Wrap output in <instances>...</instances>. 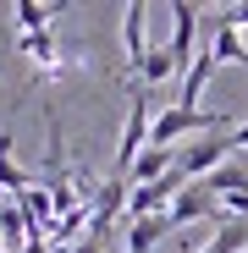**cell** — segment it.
Segmentation results:
<instances>
[{
    "instance_id": "7a4b0ae2",
    "label": "cell",
    "mask_w": 248,
    "mask_h": 253,
    "mask_svg": "<svg viewBox=\"0 0 248 253\" xmlns=\"http://www.w3.org/2000/svg\"><path fill=\"white\" fill-rule=\"evenodd\" d=\"M149 132H154V110H149V88H133L127 121H121V138H116V171H110V176H121V182L133 176L138 154L149 149Z\"/></svg>"
},
{
    "instance_id": "9c48e42d",
    "label": "cell",
    "mask_w": 248,
    "mask_h": 253,
    "mask_svg": "<svg viewBox=\"0 0 248 253\" xmlns=\"http://www.w3.org/2000/svg\"><path fill=\"white\" fill-rule=\"evenodd\" d=\"M165 237H171V215H144L127 226V253H154Z\"/></svg>"
},
{
    "instance_id": "9a60e30c",
    "label": "cell",
    "mask_w": 248,
    "mask_h": 253,
    "mask_svg": "<svg viewBox=\"0 0 248 253\" xmlns=\"http://www.w3.org/2000/svg\"><path fill=\"white\" fill-rule=\"evenodd\" d=\"M17 253H55V248H50L45 237H33V242H28V248H17Z\"/></svg>"
},
{
    "instance_id": "8992f818",
    "label": "cell",
    "mask_w": 248,
    "mask_h": 253,
    "mask_svg": "<svg viewBox=\"0 0 248 253\" xmlns=\"http://www.w3.org/2000/svg\"><path fill=\"white\" fill-rule=\"evenodd\" d=\"M165 17H171V44H165V50H171L177 66L188 72L193 66V39H198V6H182V0H177Z\"/></svg>"
},
{
    "instance_id": "52a82bcc",
    "label": "cell",
    "mask_w": 248,
    "mask_h": 253,
    "mask_svg": "<svg viewBox=\"0 0 248 253\" xmlns=\"http://www.w3.org/2000/svg\"><path fill=\"white\" fill-rule=\"evenodd\" d=\"M171 171H177V149H154V143H149V149L138 154V165H133L127 187H154L160 176H171Z\"/></svg>"
},
{
    "instance_id": "277c9868",
    "label": "cell",
    "mask_w": 248,
    "mask_h": 253,
    "mask_svg": "<svg viewBox=\"0 0 248 253\" xmlns=\"http://www.w3.org/2000/svg\"><path fill=\"white\" fill-rule=\"evenodd\" d=\"M165 215H171V231H182V226H198V220H215L221 215V198L204 187V182H193V187L177 193V204L165 209Z\"/></svg>"
},
{
    "instance_id": "4fadbf2b",
    "label": "cell",
    "mask_w": 248,
    "mask_h": 253,
    "mask_svg": "<svg viewBox=\"0 0 248 253\" xmlns=\"http://www.w3.org/2000/svg\"><path fill=\"white\" fill-rule=\"evenodd\" d=\"M221 22H226V28H237V33H248V6H226V11H221Z\"/></svg>"
},
{
    "instance_id": "3957f363",
    "label": "cell",
    "mask_w": 248,
    "mask_h": 253,
    "mask_svg": "<svg viewBox=\"0 0 248 253\" xmlns=\"http://www.w3.org/2000/svg\"><path fill=\"white\" fill-rule=\"evenodd\" d=\"M226 160H232V132H210V138H198L193 149L177 154V171L188 182H204V176H215Z\"/></svg>"
},
{
    "instance_id": "30bf717a",
    "label": "cell",
    "mask_w": 248,
    "mask_h": 253,
    "mask_svg": "<svg viewBox=\"0 0 248 253\" xmlns=\"http://www.w3.org/2000/svg\"><path fill=\"white\" fill-rule=\"evenodd\" d=\"M66 6H39V0H17L11 17H17V33H55V17Z\"/></svg>"
},
{
    "instance_id": "7c38bea8",
    "label": "cell",
    "mask_w": 248,
    "mask_h": 253,
    "mask_svg": "<svg viewBox=\"0 0 248 253\" xmlns=\"http://www.w3.org/2000/svg\"><path fill=\"white\" fill-rule=\"evenodd\" d=\"M210 55L215 61H226V66H248V39L237 33V28H215V39H210Z\"/></svg>"
},
{
    "instance_id": "5bb4252c",
    "label": "cell",
    "mask_w": 248,
    "mask_h": 253,
    "mask_svg": "<svg viewBox=\"0 0 248 253\" xmlns=\"http://www.w3.org/2000/svg\"><path fill=\"white\" fill-rule=\"evenodd\" d=\"M237 149H248V121H237V126H232V154H237Z\"/></svg>"
},
{
    "instance_id": "6da1fadb",
    "label": "cell",
    "mask_w": 248,
    "mask_h": 253,
    "mask_svg": "<svg viewBox=\"0 0 248 253\" xmlns=\"http://www.w3.org/2000/svg\"><path fill=\"white\" fill-rule=\"evenodd\" d=\"M188 132H232V116H221V110H182V105H165L160 116H154V132H149V143L154 149H177Z\"/></svg>"
},
{
    "instance_id": "5b68a950",
    "label": "cell",
    "mask_w": 248,
    "mask_h": 253,
    "mask_svg": "<svg viewBox=\"0 0 248 253\" xmlns=\"http://www.w3.org/2000/svg\"><path fill=\"white\" fill-rule=\"evenodd\" d=\"M121 55H127V66L138 77V66L149 55V6L144 0H127V6H121Z\"/></svg>"
},
{
    "instance_id": "8fae6325",
    "label": "cell",
    "mask_w": 248,
    "mask_h": 253,
    "mask_svg": "<svg viewBox=\"0 0 248 253\" xmlns=\"http://www.w3.org/2000/svg\"><path fill=\"white\" fill-rule=\"evenodd\" d=\"M182 66H177V55L165 50V44H149V55H144V66H138V88H154V83H171Z\"/></svg>"
},
{
    "instance_id": "ba28073f",
    "label": "cell",
    "mask_w": 248,
    "mask_h": 253,
    "mask_svg": "<svg viewBox=\"0 0 248 253\" xmlns=\"http://www.w3.org/2000/svg\"><path fill=\"white\" fill-rule=\"evenodd\" d=\"M215 66H221V61H215L210 50H198V55H193V66L182 72V94H177L182 110H198V94H204V83L215 77Z\"/></svg>"
}]
</instances>
